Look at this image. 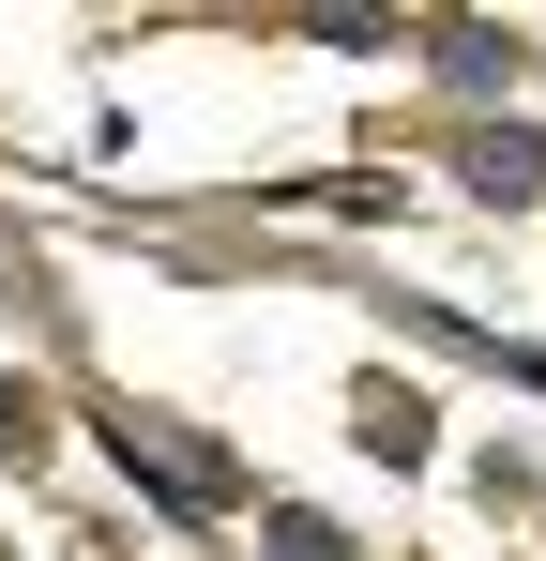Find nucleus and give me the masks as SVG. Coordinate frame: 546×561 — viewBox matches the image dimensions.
<instances>
[{
	"label": "nucleus",
	"instance_id": "obj_1",
	"mask_svg": "<svg viewBox=\"0 0 546 561\" xmlns=\"http://www.w3.org/2000/svg\"><path fill=\"white\" fill-rule=\"evenodd\" d=\"M122 456H152L182 501H228V456H197V440H168V425H122Z\"/></svg>",
	"mask_w": 546,
	"mask_h": 561
},
{
	"label": "nucleus",
	"instance_id": "obj_2",
	"mask_svg": "<svg viewBox=\"0 0 546 561\" xmlns=\"http://www.w3.org/2000/svg\"><path fill=\"white\" fill-rule=\"evenodd\" d=\"M470 183H486V197H546V137H486Z\"/></svg>",
	"mask_w": 546,
	"mask_h": 561
},
{
	"label": "nucleus",
	"instance_id": "obj_3",
	"mask_svg": "<svg viewBox=\"0 0 546 561\" xmlns=\"http://www.w3.org/2000/svg\"><path fill=\"white\" fill-rule=\"evenodd\" d=\"M273 561H350V547H334V516H273Z\"/></svg>",
	"mask_w": 546,
	"mask_h": 561
}]
</instances>
